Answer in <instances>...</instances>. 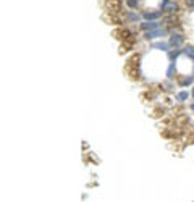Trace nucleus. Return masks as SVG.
Wrapping results in <instances>:
<instances>
[{"mask_svg": "<svg viewBox=\"0 0 194 202\" xmlns=\"http://www.w3.org/2000/svg\"><path fill=\"white\" fill-rule=\"evenodd\" d=\"M107 7L112 13H118L121 12V2L120 0H107Z\"/></svg>", "mask_w": 194, "mask_h": 202, "instance_id": "nucleus-1", "label": "nucleus"}, {"mask_svg": "<svg viewBox=\"0 0 194 202\" xmlns=\"http://www.w3.org/2000/svg\"><path fill=\"white\" fill-rule=\"evenodd\" d=\"M144 16H146V18H157V16H159V13H146Z\"/></svg>", "mask_w": 194, "mask_h": 202, "instance_id": "nucleus-2", "label": "nucleus"}, {"mask_svg": "<svg viewBox=\"0 0 194 202\" xmlns=\"http://www.w3.org/2000/svg\"><path fill=\"white\" fill-rule=\"evenodd\" d=\"M138 2H139V0H128V5L130 7H136V5H138Z\"/></svg>", "mask_w": 194, "mask_h": 202, "instance_id": "nucleus-3", "label": "nucleus"}, {"mask_svg": "<svg viewBox=\"0 0 194 202\" xmlns=\"http://www.w3.org/2000/svg\"><path fill=\"white\" fill-rule=\"evenodd\" d=\"M186 2H188L189 8H194V0H186Z\"/></svg>", "mask_w": 194, "mask_h": 202, "instance_id": "nucleus-4", "label": "nucleus"}]
</instances>
